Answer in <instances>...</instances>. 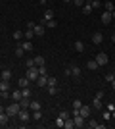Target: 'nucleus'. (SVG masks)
<instances>
[{"instance_id": "nucleus-1", "label": "nucleus", "mask_w": 115, "mask_h": 129, "mask_svg": "<svg viewBox=\"0 0 115 129\" xmlns=\"http://www.w3.org/2000/svg\"><path fill=\"white\" fill-rule=\"evenodd\" d=\"M19 110H21V106H19V102H16V100H14L10 106H6V114L10 116V119H12V118H17Z\"/></svg>"}, {"instance_id": "nucleus-2", "label": "nucleus", "mask_w": 115, "mask_h": 129, "mask_svg": "<svg viewBox=\"0 0 115 129\" xmlns=\"http://www.w3.org/2000/svg\"><path fill=\"white\" fill-rule=\"evenodd\" d=\"M38 75H40V73H38V68H37V66L27 68V79H29V81H37Z\"/></svg>"}, {"instance_id": "nucleus-3", "label": "nucleus", "mask_w": 115, "mask_h": 129, "mask_svg": "<svg viewBox=\"0 0 115 129\" xmlns=\"http://www.w3.org/2000/svg\"><path fill=\"white\" fill-rule=\"evenodd\" d=\"M94 60L98 62V66H105L107 62H109V58H107V54H105V52H98Z\"/></svg>"}, {"instance_id": "nucleus-4", "label": "nucleus", "mask_w": 115, "mask_h": 129, "mask_svg": "<svg viewBox=\"0 0 115 129\" xmlns=\"http://www.w3.org/2000/svg\"><path fill=\"white\" fill-rule=\"evenodd\" d=\"M0 91H2V96H10V81H4L0 83Z\"/></svg>"}, {"instance_id": "nucleus-5", "label": "nucleus", "mask_w": 115, "mask_h": 129, "mask_svg": "<svg viewBox=\"0 0 115 129\" xmlns=\"http://www.w3.org/2000/svg\"><path fill=\"white\" fill-rule=\"evenodd\" d=\"M17 118H19V121H23V123H25V121H29V119H31V116H29V112L25 110V108H21V110H19V114H17Z\"/></svg>"}, {"instance_id": "nucleus-6", "label": "nucleus", "mask_w": 115, "mask_h": 129, "mask_svg": "<svg viewBox=\"0 0 115 129\" xmlns=\"http://www.w3.org/2000/svg\"><path fill=\"white\" fill-rule=\"evenodd\" d=\"M100 19H102V23H104V25H109L111 23V19H113V17H111V12H102V17H100Z\"/></svg>"}, {"instance_id": "nucleus-7", "label": "nucleus", "mask_w": 115, "mask_h": 129, "mask_svg": "<svg viewBox=\"0 0 115 129\" xmlns=\"http://www.w3.org/2000/svg\"><path fill=\"white\" fill-rule=\"evenodd\" d=\"M73 121H75V127H84V121H86V119L82 118L81 114H77V116H73Z\"/></svg>"}, {"instance_id": "nucleus-8", "label": "nucleus", "mask_w": 115, "mask_h": 129, "mask_svg": "<svg viewBox=\"0 0 115 129\" xmlns=\"http://www.w3.org/2000/svg\"><path fill=\"white\" fill-rule=\"evenodd\" d=\"M50 19H54V10H44V14H42V25L46 21H50Z\"/></svg>"}, {"instance_id": "nucleus-9", "label": "nucleus", "mask_w": 115, "mask_h": 129, "mask_svg": "<svg viewBox=\"0 0 115 129\" xmlns=\"http://www.w3.org/2000/svg\"><path fill=\"white\" fill-rule=\"evenodd\" d=\"M92 43H94V44H102V43H104V35H102L100 31H96V33L92 35Z\"/></svg>"}, {"instance_id": "nucleus-10", "label": "nucleus", "mask_w": 115, "mask_h": 129, "mask_svg": "<svg viewBox=\"0 0 115 129\" xmlns=\"http://www.w3.org/2000/svg\"><path fill=\"white\" fill-rule=\"evenodd\" d=\"M19 46H21V48L25 50V52H31V50L35 48V44L31 43V41H23V43H19Z\"/></svg>"}, {"instance_id": "nucleus-11", "label": "nucleus", "mask_w": 115, "mask_h": 129, "mask_svg": "<svg viewBox=\"0 0 115 129\" xmlns=\"http://www.w3.org/2000/svg\"><path fill=\"white\" fill-rule=\"evenodd\" d=\"M37 85L40 87V89H44V87L48 85V75H38V79H37Z\"/></svg>"}, {"instance_id": "nucleus-12", "label": "nucleus", "mask_w": 115, "mask_h": 129, "mask_svg": "<svg viewBox=\"0 0 115 129\" xmlns=\"http://www.w3.org/2000/svg\"><path fill=\"white\" fill-rule=\"evenodd\" d=\"M8 121H10V116H8L6 112H2V114H0V127H6Z\"/></svg>"}, {"instance_id": "nucleus-13", "label": "nucleus", "mask_w": 115, "mask_h": 129, "mask_svg": "<svg viewBox=\"0 0 115 129\" xmlns=\"http://www.w3.org/2000/svg\"><path fill=\"white\" fill-rule=\"evenodd\" d=\"M86 68H88V71H96L100 66H98V62H96V60H88V62H86Z\"/></svg>"}, {"instance_id": "nucleus-14", "label": "nucleus", "mask_w": 115, "mask_h": 129, "mask_svg": "<svg viewBox=\"0 0 115 129\" xmlns=\"http://www.w3.org/2000/svg\"><path fill=\"white\" fill-rule=\"evenodd\" d=\"M79 114H81L84 119H88V116H90V108H88V106H81V108H79Z\"/></svg>"}, {"instance_id": "nucleus-15", "label": "nucleus", "mask_w": 115, "mask_h": 129, "mask_svg": "<svg viewBox=\"0 0 115 129\" xmlns=\"http://www.w3.org/2000/svg\"><path fill=\"white\" fill-rule=\"evenodd\" d=\"M44 29H46V27L40 23V25H35L33 31H35V35H37V37H42V35H44Z\"/></svg>"}, {"instance_id": "nucleus-16", "label": "nucleus", "mask_w": 115, "mask_h": 129, "mask_svg": "<svg viewBox=\"0 0 115 129\" xmlns=\"http://www.w3.org/2000/svg\"><path fill=\"white\" fill-rule=\"evenodd\" d=\"M23 98V94H21V89L19 91H12V100H16V102H19Z\"/></svg>"}, {"instance_id": "nucleus-17", "label": "nucleus", "mask_w": 115, "mask_h": 129, "mask_svg": "<svg viewBox=\"0 0 115 129\" xmlns=\"http://www.w3.org/2000/svg\"><path fill=\"white\" fill-rule=\"evenodd\" d=\"M73 48H75L77 52H82V50H84V43H82V41H75V43H73Z\"/></svg>"}, {"instance_id": "nucleus-18", "label": "nucleus", "mask_w": 115, "mask_h": 129, "mask_svg": "<svg viewBox=\"0 0 115 129\" xmlns=\"http://www.w3.org/2000/svg\"><path fill=\"white\" fill-rule=\"evenodd\" d=\"M33 62H35V66H37V68H40V66H44V64H46V60H44L42 56H35V58H33Z\"/></svg>"}, {"instance_id": "nucleus-19", "label": "nucleus", "mask_w": 115, "mask_h": 129, "mask_svg": "<svg viewBox=\"0 0 115 129\" xmlns=\"http://www.w3.org/2000/svg\"><path fill=\"white\" fill-rule=\"evenodd\" d=\"M69 70H71V75L73 77H81V68H79V66H71Z\"/></svg>"}, {"instance_id": "nucleus-20", "label": "nucleus", "mask_w": 115, "mask_h": 129, "mask_svg": "<svg viewBox=\"0 0 115 129\" xmlns=\"http://www.w3.org/2000/svg\"><path fill=\"white\" fill-rule=\"evenodd\" d=\"M63 127H65V129H73V127H75V121H73V118H67L65 121H63Z\"/></svg>"}, {"instance_id": "nucleus-21", "label": "nucleus", "mask_w": 115, "mask_h": 129, "mask_svg": "<svg viewBox=\"0 0 115 129\" xmlns=\"http://www.w3.org/2000/svg\"><path fill=\"white\" fill-rule=\"evenodd\" d=\"M0 75H2V79H4V81H10V77H12V70H8V68H6V70L2 71Z\"/></svg>"}, {"instance_id": "nucleus-22", "label": "nucleus", "mask_w": 115, "mask_h": 129, "mask_svg": "<svg viewBox=\"0 0 115 129\" xmlns=\"http://www.w3.org/2000/svg\"><path fill=\"white\" fill-rule=\"evenodd\" d=\"M23 37H25V41H31V39L35 37V31H33V29H27V31L23 33Z\"/></svg>"}, {"instance_id": "nucleus-23", "label": "nucleus", "mask_w": 115, "mask_h": 129, "mask_svg": "<svg viewBox=\"0 0 115 129\" xmlns=\"http://www.w3.org/2000/svg\"><path fill=\"white\" fill-rule=\"evenodd\" d=\"M14 54H16V58H23V54H25V50H23L21 46L17 44V46H16V52H14Z\"/></svg>"}, {"instance_id": "nucleus-24", "label": "nucleus", "mask_w": 115, "mask_h": 129, "mask_svg": "<svg viewBox=\"0 0 115 129\" xmlns=\"http://www.w3.org/2000/svg\"><path fill=\"white\" fill-rule=\"evenodd\" d=\"M21 94H23V98H31V94H33V92H31V89H29V87H25V89H21Z\"/></svg>"}, {"instance_id": "nucleus-25", "label": "nucleus", "mask_w": 115, "mask_h": 129, "mask_svg": "<svg viewBox=\"0 0 115 129\" xmlns=\"http://www.w3.org/2000/svg\"><path fill=\"white\" fill-rule=\"evenodd\" d=\"M29 104H31V100H29V98H21V100H19V106L25 108V110L29 108Z\"/></svg>"}, {"instance_id": "nucleus-26", "label": "nucleus", "mask_w": 115, "mask_h": 129, "mask_svg": "<svg viewBox=\"0 0 115 129\" xmlns=\"http://www.w3.org/2000/svg\"><path fill=\"white\" fill-rule=\"evenodd\" d=\"M92 108H104V106H102V98H96V96H94V100H92Z\"/></svg>"}, {"instance_id": "nucleus-27", "label": "nucleus", "mask_w": 115, "mask_h": 129, "mask_svg": "<svg viewBox=\"0 0 115 129\" xmlns=\"http://www.w3.org/2000/svg\"><path fill=\"white\" fill-rule=\"evenodd\" d=\"M29 108H31V110H40V102H37V100H31V104H29Z\"/></svg>"}, {"instance_id": "nucleus-28", "label": "nucleus", "mask_w": 115, "mask_h": 129, "mask_svg": "<svg viewBox=\"0 0 115 129\" xmlns=\"http://www.w3.org/2000/svg\"><path fill=\"white\" fill-rule=\"evenodd\" d=\"M19 87H21V89L29 87V79H27V77H21V79H19Z\"/></svg>"}, {"instance_id": "nucleus-29", "label": "nucleus", "mask_w": 115, "mask_h": 129, "mask_svg": "<svg viewBox=\"0 0 115 129\" xmlns=\"http://www.w3.org/2000/svg\"><path fill=\"white\" fill-rule=\"evenodd\" d=\"M105 10H107V12H113V10H115V4L111 2V0H107V2H105Z\"/></svg>"}, {"instance_id": "nucleus-30", "label": "nucleus", "mask_w": 115, "mask_h": 129, "mask_svg": "<svg viewBox=\"0 0 115 129\" xmlns=\"http://www.w3.org/2000/svg\"><path fill=\"white\" fill-rule=\"evenodd\" d=\"M31 118H33V119H37V121H38V119L42 118V112H40V110H35V112H33V116H31Z\"/></svg>"}, {"instance_id": "nucleus-31", "label": "nucleus", "mask_w": 115, "mask_h": 129, "mask_svg": "<svg viewBox=\"0 0 115 129\" xmlns=\"http://www.w3.org/2000/svg\"><path fill=\"white\" fill-rule=\"evenodd\" d=\"M58 85V79H56V77H48V85L46 87H56Z\"/></svg>"}, {"instance_id": "nucleus-32", "label": "nucleus", "mask_w": 115, "mask_h": 129, "mask_svg": "<svg viewBox=\"0 0 115 129\" xmlns=\"http://www.w3.org/2000/svg\"><path fill=\"white\" fill-rule=\"evenodd\" d=\"M90 6H92L94 10H98V8H102V2H100V0H92V2H90Z\"/></svg>"}, {"instance_id": "nucleus-33", "label": "nucleus", "mask_w": 115, "mask_h": 129, "mask_svg": "<svg viewBox=\"0 0 115 129\" xmlns=\"http://www.w3.org/2000/svg\"><path fill=\"white\" fill-rule=\"evenodd\" d=\"M92 10H94V8H92V6H90V2L82 6V12H84V14H90V12H92Z\"/></svg>"}, {"instance_id": "nucleus-34", "label": "nucleus", "mask_w": 115, "mask_h": 129, "mask_svg": "<svg viewBox=\"0 0 115 129\" xmlns=\"http://www.w3.org/2000/svg\"><path fill=\"white\" fill-rule=\"evenodd\" d=\"M14 39H16V41H21L23 39V31H14Z\"/></svg>"}, {"instance_id": "nucleus-35", "label": "nucleus", "mask_w": 115, "mask_h": 129, "mask_svg": "<svg viewBox=\"0 0 115 129\" xmlns=\"http://www.w3.org/2000/svg\"><path fill=\"white\" fill-rule=\"evenodd\" d=\"M98 121H94V119H88V127H92V129H98Z\"/></svg>"}, {"instance_id": "nucleus-36", "label": "nucleus", "mask_w": 115, "mask_h": 129, "mask_svg": "<svg viewBox=\"0 0 115 129\" xmlns=\"http://www.w3.org/2000/svg\"><path fill=\"white\" fill-rule=\"evenodd\" d=\"M56 25H58V23H56L54 19H50V21H46V23H44V27H50V29H54Z\"/></svg>"}, {"instance_id": "nucleus-37", "label": "nucleus", "mask_w": 115, "mask_h": 129, "mask_svg": "<svg viewBox=\"0 0 115 129\" xmlns=\"http://www.w3.org/2000/svg\"><path fill=\"white\" fill-rule=\"evenodd\" d=\"M81 106H82V102L79 100V98H77V100H73V108H75V110H79Z\"/></svg>"}, {"instance_id": "nucleus-38", "label": "nucleus", "mask_w": 115, "mask_h": 129, "mask_svg": "<svg viewBox=\"0 0 115 129\" xmlns=\"http://www.w3.org/2000/svg\"><path fill=\"white\" fill-rule=\"evenodd\" d=\"M63 121H65V119H61L60 116H58V119H56V127H63Z\"/></svg>"}, {"instance_id": "nucleus-39", "label": "nucleus", "mask_w": 115, "mask_h": 129, "mask_svg": "<svg viewBox=\"0 0 115 129\" xmlns=\"http://www.w3.org/2000/svg\"><path fill=\"white\" fill-rule=\"evenodd\" d=\"M38 73H40V75H48V73H46V66H40V68H38Z\"/></svg>"}, {"instance_id": "nucleus-40", "label": "nucleus", "mask_w": 115, "mask_h": 129, "mask_svg": "<svg viewBox=\"0 0 115 129\" xmlns=\"http://www.w3.org/2000/svg\"><path fill=\"white\" fill-rule=\"evenodd\" d=\"M104 119H105V121L111 119V112H109V110H105V112H104Z\"/></svg>"}, {"instance_id": "nucleus-41", "label": "nucleus", "mask_w": 115, "mask_h": 129, "mask_svg": "<svg viewBox=\"0 0 115 129\" xmlns=\"http://www.w3.org/2000/svg\"><path fill=\"white\" fill-rule=\"evenodd\" d=\"M104 79H105V81H109V83H111V81L115 79V75H113V73H107V75H105Z\"/></svg>"}, {"instance_id": "nucleus-42", "label": "nucleus", "mask_w": 115, "mask_h": 129, "mask_svg": "<svg viewBox=\"0 0 115 129\" xmlns=\"http://www.w3.org/2000/svg\"><path fill=\"white\" fill-rule=\"evenodd\" d=\"M56 92H58L56 87H48V94H56Z\"/></svg>"}, {"instance_id": "nucleus-43", "label": "nucleus", "mask_w": 115, "mask_h": 129, "mask_svg": "<svg viewBox=\"0 0 115 129\" xmlns=\"http://www.w3.org/2000/svg\"><path fill=\"white\" fill-rule=\"evenodd\" d=\"M60 118H61V119H67V118H71V116H69L67 112H60Z\"/></svg>"}, {"instance_id": "nucleus-44", "label": "nucleus", "mask_w": 115, "mask_h": 129, "mask_svg": "<svg viewBox=\"0 0 115 129\" xmlns=\"http://www.w3.org/2000/svg\"><path fill=\"white\" fill-rule=\"evenodd\" d=\"M105 110H109V112H113V110H115V104H113V102H109L107 106H105Z\"/></svg>"}, {"instance_id": "nucleus-45", "label": "nucleus", "mask_w": 115, "mask_h": 129, "mask_svg": "<svg viewBox=\"0 0 115 129\" xmlns=\"http://www.w3.org/2000/svg\"><path fill=\"white\" fill-rule=\"evenodd\" d=\"M73 4H77V6H84V0H73Z\"/></svg>"}, {"instance_id": "nucleus-46", "label": "nucleus", "mask_w": 115, "mask_h": 129, "mask_svg": "<svg viewBox=\"0 0 115 129\" xmlns=\"http://www.w3.org/2000/svg\"><path fill=\"white\" fill-rule=\"evenodd\" d=\"M96 98H104V91H98V92H96Z\"/></svg>"}, {"instance_id": "nucleus-47", "label": "nucleus", "mask_w": 115, "mask_h": 129, "mask_svg": "<svg viewBox=\"0 0 115 129\" xmlns=\"http://www.w3.org/2000/svg\"><path fill=\"white\" fill-rule=\"evenodd\" d=\"M35 25H37V23H33V21H29V23H27V29H35Z\"/></svg>"}, {"instance_id": "nucleus-48", "label": "nucleus", "mask_w": 115, "mask_h": 129, "mask_svg": "<svg viewBox=\"0 0 115 129\" xmlns=\"http://www.w3.org/2000/svg\"><path fill=\"white\" fill-rule=\"evenodd\" d=\"M38 2H40V4H42V6H44V4H48L50 0H38Z\"/></svg>"}, {"instance_id": "nucleus-49", "label": "nucleus", "mask_w": 115, "mask_h": 129, "mask_svg": "<svg viewBox=\"0 0 115 129\" xmlns=\"http://www.w3.org/2000/svg\"><path fill=\"white\" fill-rule=\"evenodd\" d=\"M2 112H6V108H4V106H0V114H2Z\"/></svg>"}, {"instance_id": "nucleus-50", "label": "nucleus", "mask_w": 115, "mask_h": 129, "mask_svg": "<svg viewBox=\"0 0 115 129\" xmlns=\"http://www.w3.org/2000/svg\"><path fill=\"white\" fill-rule=\"evenodd\" d=\"M111 89H115V79H113V81H111Z\"/></svg>"}, {"instance_id": "nucleus-51", "label": "nucleus", "mask_w": 115, "mask_h": 129, "mask_svg": "<svg viewBox=\"0 0 115 129\" xmlns=\"http://www.w3.org/2000/svg\"><path fill=\"white\" fill-rule=\"evenodd\" d=\"M111 41H113V43H115V33H113V35H111Z\"/></svg>"}, {"instance_id": "nucleus-52", "label": "nucleus", "mask_w": 115, "mask_h": 129, "mask_svg": "<svg viewBox=\"0 0 115 129\" xmlns=\"http://www.w3.org/2000/svg\"><path fill=\"white\" fill-rule=\"evenodd\" d=\"M61 2H65V4H67V2H73V0H61Z\"/></svg>"}, {"instance_id": "nucleus-53", "label": "nucleus", "mask_w": 115, "mask_h": 129, "mask_svg": "<svg viewBox=\"0 0 115 129\" xmlns=\"http://www.w3.org/2000/svg\"><path fill=\"white\" fill-rule=\"evenodd\" d=\"M111 17H115V10H113V12H111Z\"/></svg>"}, {"instance_id": "nucleus-54", "label": "nucleus", "mask_w": 115, "mask_h": 129, "mask_svg": "<svg viewBox=\"0 0 115 129\" xmlns=\"http://www.w3.org/2000/svg\"><path fill=\"white\" fill-rule=\"evenodd\" d=\"M111 116H113V118H115V110H113V112H111Z\"/></svg>"}, {"instance_id": "nucleus-55", "label": "nucleus", "mask_w": 115, "mask_h": 129, "mask_svg": "<svg viewBox=\"0 0 115 129\" xmlns=\"http://www.w3.org/2000/svg\"><path fill=\"white\" fill-rule=\"evenodd\" d=\"M0 83H2V75H0Z\"/></svg>"}, {"instance_id": "nucleus-56", "label": "nucleus", "mask_w": 115, "mask_h": 129, "mask_svg": "<svg viewBox=\"0 0 115 129\" xmlns=\"http://www.w3.org/2000/svg\"><path fill=\"white\" fill-rule=\"evenodd\" d=\"M0 96H2V91H0Z\"/></svg>"}]
</instances>
